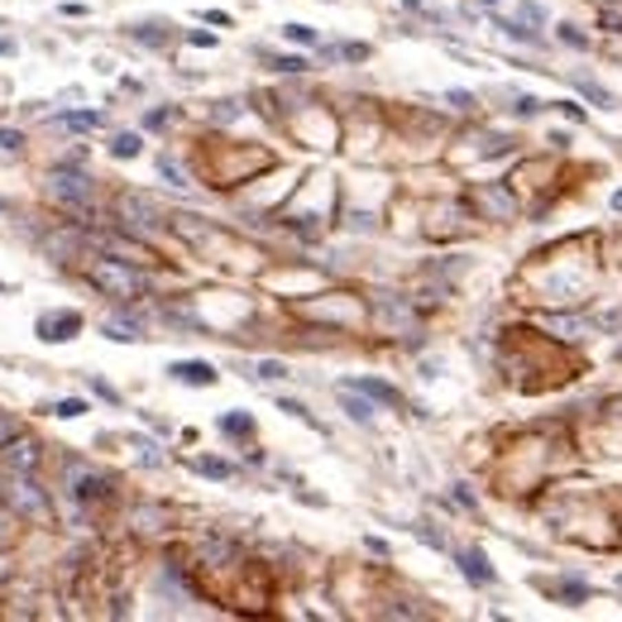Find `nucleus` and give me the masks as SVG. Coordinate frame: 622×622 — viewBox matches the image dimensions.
<instances>
[{
    "label": "nucleus",
    "instance_id": "a211bd4d",
    "mask_svg": "<svg viewBox=\"0 0 622 622\" xmlns=\"http://www.w3.org/2000/svg\"><path fill=\"white\" fill-rule=\"evenodd\" d=\"M579 92H584L589 101H599V105H608V101H613V96H608L603 87H594V82H579Z\"/></svg>",
    "mask_w": 622,
    "mask_h": 622
},
{
    "label": "nucleus",
    "instance_id": "9b49d317",
    "mask_svg": "<svg viewBox=\"0 0 622 622\" xmlns=\"http://www.w3.org/2000/svg\"><path fill=\"white\" fill-rule=\"evenodd\" d=\"M139 149H144L139 134H115V139H110V153H115V158H134Z\"/></svg>",
    "mask_w": 622,
    "mask_h": 622
},
{
    "label": "nucleus",
    "instance_id": "9d476101",
    "mask_svg": "<svg viewBox=\"0 0 622 622\" xmlns=\"http://www.w3.org/2000/svg\"><path fill=\"white\" fill-rule=\"evenodd\" d=\"M220 431H225V436H254V416L230 412V416H220Z\"/></svg>",
    "mask_w": 622,
    "mask_h": 622
},
{
    "label": "nucleus",
    "instance_id": "f8f14e48",
    "mask_svg": "<svg viewBox=\"0 0 622 622\" xmlns=\"http://www.w3.org/2000/svg\"><path fill=\"white\" fill-rule=\"evenodd\" d=\"M63 125H67V129H96L101 115H96V110H72V115H63Z\"/></svg>",
    "mask_w": 622,
    "mask_h": 622
},
{
    "label": "nucleus",
    "instance_id": "2eb2a0df",
    "mask_svg": "<svg viewBox=\"0 0 622 622\" xmlns=\"http://www.w3.org/2000/svg\"><path fill=\"white\" fill-rule=\"evenodd\" d=\"M259 378H268V383H273V378H288V364H278V359H264V364H259Z\"/></svg>",
    "mask_w": 622,
    "mask_h": 622
},
{
    "label": "nucleus",
    "instance_id": "7ed1b4c3",
    "mask_svg": "<svg viewBox=\"0 0 622 622\" xmlns=\"http://www.w3.org/2000/svg\"><path fill=\"white\" fill-rule=\"evenodd\" d=\"M10 503H14V513H24V517H43L48 508H43V493L29 484V474H14V484H10Z\"/></svg>",
    "mask_w": 622,
    "mask_h": 622
},
{
    "label": "nucleus",
    "instance_id": "ddd939ff",
    "mask_svg": "<svg viewBox=\"0 0 622 622\" xmlns=\"http://www.w3.org/2000/svg\"><path fill=\"white\" fill-rule=\"evenodd\" d=\"M53 412L63 416V421H72V416H82V412H87V403H82V398H63V403H58Z\"/></svg>",
    "mask_w": 622,
    "mask_h": 622
},
{
    "label": "nucleus",
    "instance_id": "6e6552de",
    "mask_svg": "<svg viewBox=\"0 0 622 622\" xmlns=\"http://www.w3.org/2000/svg\"><path fill=\"white\" fill-rule=\"evenodd\" d=\"M460 570H464L469 584H493V570H489L484 550H464V555H460Z\"/></svg>",
    "mask_w": 622,
    "mask_h": 622
},
{
    "label": "nucleus",
    "instance_id": "f257e3e1",
    "mask_svg": "<svg viewBox=\"0 0 622 622\" xmlns=\"http://www.w3.org/2000/svg\"><path fill=\"white\" fill-rule=\"evenodd\" d=\"M48 197H53V202H63V206H82V202L92 197V182H87L77 168H53V178H48Z\"/></svg>",
    "mask_w": 622,
    "mask_h": 622
},
{
    "label": "nucleus",
    "instance_id": "20e7f679",
    "mask_svg": "<svg viewBox=\"0 0 622 622\" xmlns=\"http://www.w3.org/2000/svg\"><path fill=\"white\" fill-rule=\"evenodd\" d=\"M340 388H354V393H364V398H374V403H388V407L403 403V393L388 388V383H378V378H350V383H340Z\"/></svg>",
    "mask_w": 622,
    "mask_h": 622
},
{
    "label": "nucleus",
    "instance_id": "c85d7f7f",
    "mask_svg": "<svg viewBox=\"0 0 622 622\" xmlns=\"http://www.w3.org/2000/svg\"><path fill=\"white\" fill-rule=\"evenodd\" d=\"M613 206H618V211H622V192H618V197H613Z\"/></svg>",
    "mask_w": 622,
    "mask_h": 622
},
{
    "label": "nucleus",
    "instance_id": "393cba45",
    "mask_svg": "<svg viewBox=\"0 0 622 622\" xmlns=\"http://www.w3.org/2000/svg\"><path fill=\"white\" fill-rule=\"evenodd\" d=\"M565 599H575V603H579V599H584V584H579V579H565Z\"/></svg>",
    "mask_w": 622,
    "mask_h": 622
},
{
    "label": "nucleus",
    "instance_id": "423d86ee",
    "mask_svg": "<svg viewBox=\"0 0 622 622\" xmlns=\"http://www.w3.org/2000/svg\"><path fill=\"white\" fill-rule=\"evenodd\" d=\"M168 374H173V378H182V383H192V388H211V383H215V369H211V364H197V359L173 364Z\"/></svg>",
    "mask_w": 622,
    "mask_h": 622
},
{
    "label": "nucleus",
    "instance_id": "cd10ccee",
    "mask_svg": "<svg viewBox=\"0 0 622 622\" xmlns=\"http://www.w3.org/2000/svg\"><path fill=\"white\" fill-rule=\"evenodd\" d=\"M403 5H407V10H421V0H403Z\"/></svg>",
    "mask_w": 622,
    "mask_h": 622
},
{
    "label": "nucleus",
    "instance_id": "1a4fd4ad",
    "mask_svg": "<svg viewBox=\"0 0 622 622\" xmlns=\"http://www.w3.org/2000/svg\"><path fill=\"white\" fill-rule=\"evenodd\" d=\"M340 403H345V412L354 416V421H374V407L364 398H354V388H340Z\"/></svg>",
    "mask_w": 622,
    "mask_h": 622
},
{
    "label": "nucleus",
    "instance_id": "a878e982",
    "mask_svg": "<svg viewBox=\"0 0 622 622\" xmlns=\"http://www.w3.org/2000/svg\"><path fill=\"white\" fill-rule=\"evenodd\" d=\"M10 440H14V421H10V416H0V445H10Z\"/></svg>",
    "mask_w": 622,
    "mask_h": 622
},
{
    "label": "nucleus",
    "instance_id": "5701e85b",
    "mask_svg": "<svg viewBox=\"0 0 622 622\" xmlns=\"http://www.w3.org/2000/svg\"><path fill=\"white\" fill-rule=\"evenodd\" d=\"M445 101L460 105V110H469V105H474V96H469V92H445Z\"/></svg>",
    "mask_w": 622,
    "mask_h": 622
},
{
    "label": "nucleus",
    "instance_id": "b1692460",
    "mask_svg": "<svg viewBox=\"0 0 622 622\" xmlns=\"http://www.w3.org/2000/svg\"><path fill=\"white\" fill-rule=\"evenodd\" d=\"M158 173H163V178H168V182H178V187H182V173H178V168H173V163H168V158H158Z\"/></svg>",
    "mask_w": 622,
    "mask_h": 622
},
{
    "label": "nucleus",
    "instance_id": "6ab92c4d",
    "mask_svg": "<svg viewBox=\"0 0 622 622\" xmlns=\"http://www.w3.org/2000/svg\"><path fill=\"white\" fill-rule=\"evenodd\" d=\"M522 19H526V24H541V19H546V10H541L536 0H526V5H522Z\"/></svg>",
    "mask_w": 622,
    "mask_h": 622
},
{
    "label": "nucleus",
    "instance_id": "412c9836",
    "mask_svg": "<svg viewBox=\"0 0 622 622\" xmlns=\"http://www.w3.org/2000/svg\"><path fill=\"white\" fill-rule=\"evenodd\" d=\"M340 53H345V58H350V63H364V58H369V48H364V43H345V48H340Z\"/></svg>",
    "mask_w": 622,
    "mask_h": 622
},
{
    "label": "nucleus",
    "instance_id": "c756f323",
    "mask_svg": "<svg viewBox=\"0 0 622 622\" xmlns=\"http://www.w3.org/2000/svg\"><path fill=\"white\" fill-rule=\"evenodd\" d=\"M618 589H622V575H618Z\"/></svg>",
    "mask_w": 622,
    "mask_h": 622
},
{
    "label": "nucleus",
    "instance_id": "f03ea898",
    "mask_svg": "<svg viewBox=\"0 0 622 622\" xmlns=\"http://www.w3.org/2000/svg\"><path fill=\"white\" fill-rule=\"evenodd\" d=\"M120 264H125V259H105V264H96V268H92V278H96L101 288H110V292L129 297V292H139L144 283H139V278H134L129 268H120Z\"/></svg>",
    "mask_w": 622,
    "mask_h": 622
},
{
    "label": "nucleus",
    "instance_id": "dca6fc26",
    "mask_svg": "<svg viewBox=\"0 0 622 622\" xmlns=\"http://www.w3.org/2000/svg\"><path fill=\"white\" fill-rule=\"evenodd\" d=\"M283 34H288V39H297V43H316V29H307V24H288Z\"/></svg>",
    "mask_w": 622,
    "mask_h": 622
},
{
    "label": "nucleus",
    "instance_id": "0eeeda50",
    "mask_svg": "<svg viewBox=\"0 0 622 622\" xmlns=\"http://www.w3.org/2000/svg\"><path fill=\"white\" fill-rule=\"evenodd\" d=\"M5 460H10V474H34V464H39V445H34V440H19V445L10 440V455H5Z\"/></svg>",
    "mask_w": 622,
    "mask_h": 622
},
{
    "label": "nucleus",
    "instance_id": "7c9ffc66",
    "mask_svg": "<svg viewBox=\"0 0 622 622\" xmlns=\"http://www.w3.org/2000/svg\"><path fill=\"white\" fill-rule=\"evenodd\" d=\"M489 5H498V0H489Z\"/></svg>",
    "mask_w": 622,
    "mask_h": 622
},
{
    "label": "nucleus",
    "instance_id": "aec40b11",
    "mask_svg": "<svg viewBox=\"0 0 622 622\" xmlns=\"http://www.w3.org/2000/svg\"><path fill=\"white\" fill-rule=\"evenodd\" d=\"M560 39H565V43H570V48H589V39H584V34H579V29H560Z\"/></svg>",
    "mask_w": 622,
    "mask_h": 622
},
{
    "label": "nucleus",
    "instance_id": "39448f33",
    "mask_svg": "<svg viewBox=\"0 0 622 622\" xmlns=\"http://www.w3.org/2000/svg\"><path fill=\"white\" fill-rule=\"evenodd\" d=\"M39 330H48V340H72V335L82 330V316H77V311H63V316H43V321H39Z\"/></svg>",
    "mask_w": 622,
    "mask_h": 622
},
{
    "label": "nucleus",
    "instance_id": "4be33fe9",
    "mask_svg": "<svg viewBox=\"0 0 622 622\" xmlns=\"http://www.w3.org/2000/svg\"><path fill=\"white\" fill-rule=\"evenodd\" d=\"M273 67H278V72H302L307 63H302V58H273Z\"/></svg>",
    "mask_w": 622,
    "mask_h": 622
},
{
    "label": "nucleus",
    "instance_id": "4468645a",
    "mask_svg": "<svg viewBox=\"0 0 622 622\" xmlns=\"http://www.w3.org/2000/svg\"><path fill=\"white\" fill-rule=\"evenodd\" d=\"M197 469L211 474V479H230V464H225V460H197Z\"/></svg>",
    "mask_w": 622,
    "mask_h": 622
},
{
    "label": "nucleus",
    "instance_id": "bb28decb",
    "mask_svg": "<svg viewBox=\"0 0 622 622\" xmlns=\"http://www.w3.org/2000/svg\"><path fill=\"white\" fill-rule=\"evenodd\" d=\"M536 110H541L536 96H522V101H517V115H536Z\"/></svg>",
    "mask_w": 622,
    "mask_h": 622
},
{
    "label": "nucleus",
    "instance_id": "f3484780",
    "mask_svg": "<svg viewBox=\"0 0 622 622\" xmlns=\"http://www.w3.org/2000/svg\"><path fill=\"white\" fill-rule=\"evenodd\" d=\"M24 139H19V129H0V153H14Z\"/></svg>",
    "mask_w": 622,
    "mask_h": 622
}]
</instances>
